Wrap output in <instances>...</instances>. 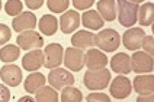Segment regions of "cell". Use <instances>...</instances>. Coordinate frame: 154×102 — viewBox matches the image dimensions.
<instances>
[{"mask_svg":"<svg viewBox=\"0 0 154 102\" xmlns=\"http://www.w3.org/2000/svg\"><path fill=\"white\" fill-rule=\"evenodd\" d=\"M111 79V73L104 68L100 70H87L85 72L83 82L89 91L103 90L108 87Z\"/></svg>","mask_w":154,"mask_h":102,"instance_id":"obj_1","label":"cell"},{"mask_svg":"<svg viewBox=\"0 0 154 102\" xmlns=\"http://www.w3.org/2000/svg\"><path fill=\"white\" fill-rule=\"evenodd\" d=\"M95 45L106 52H113L120 45V35L112 28H105L95 35Z\"/></svg>","mask_w":154,"mask_h":102,"instance_id":"obj_2","label":"cell"},{"mask_svg":"<svg viewBox=\"0 0 154 102\" xmlns=\"http://www.w3.org/2000/svg\"><path fill=\"white\" fill-rule=\"evenodd\" d=\"M117 3L119 9L118 19L121 26L126 28L134 26L137 22V14L140 8L139 4L126 0H119Z\"/></svg>","mask_w":154,"mask_h":102,"instance_id":"obj_3","label":"cell"},{"mask_svg":"<svg viewBox=\"0 0 154 102\" xmlns=\"http://www.w3.org/2000/svg\"><path fill=\"white\" fill-rule=\"evenodd\" d=\"M49 84L56 88L61 90L63 87L71 86L75 83V78L72 74L64 68H56L48 74Z\"/></svg>","mask_w":154,"mask_h":102,"instance_id":"obj_4","label":"cell"},{"mask_svg":"<svg viewBox=\"0 0 154 102\" xmlns=\"http://www.w3.org/2000/svg\"><path fill=\"white\" fill-rule=\"evenodd\" d=\"M16 42L24 51L40 49L44 45V40L42 35L33 30H29L21 33L16 38Z\"/></svg>","mask_w":154,"mask_h":102,"instance_id":"obj_5","label":"cell"},{"mask_svg":"<svg viewBox=\"0 0 154 102\" xmlns=\"http://www.w3.org/2000/svg\"><path fill=\"white\" fill-rule=\"evenodd\" d=\"M64 64L69 69L79 72L85 66L84 52L79 49L69 47L66 49Z\"/></svg>","mask_w":154,"mask_h":102,"instance_id":"obj_6","label":"cell"},{"mask_svg":"<svg viewBox=\"0 0 154 102\" xmlns=\"http://www.w3.org/2000/svg\"><path fill=\"white\" fill-rule=\"evenodd\" d=\"M131 67L135 73L152 72L153 71V58L144 52H137L133 54Z\"/></svg>","mask_w":154,"mask_h":102,"instance_id":"obj_7","label":"cell"},{"mask_svg":"<svg viewBox=\"0 0 154 102\" xmlns=\"http://www.w3.org/2000/svg\"><path fill=\"white\" fill-rule=\"evenodd\" d=\"M145 35V31L140 27L129 28L123 35V46L129 51L140 49Z\"/></svg>","mask_w":154,"mask_h":102,"instance_id":"obj_8","label":"cell"},{"mask_svg":"<svg viewBox=\"0 0 154 102\" xmlns=\"http://www.w3.org/2000/svg\"><path fill=\"white\" fill-rule=\"evenodd\" d=\"M109 92L114 98L119 100L126 98L132 92L130 80L123 75L116 77L111 83Z\"/></svg>","mask_w":154,"mask_h":102,"instance_id":"obj_9","label":"cell"},{"mask_svg":"<svg viewBox=\"0 0 154 102\" xmlns=\"http://www.w3.org/2000/svg\"><path fill=\"white\" fill-rule=\"evenodd\" d=\"M45 63L46 68H54L62 64L63 62V48L60 44L51 43L45 48Z\"/></svg>","mask_w":154,"mask_h":102,"instance_id":"obj_10","label":"cell"},{"mask_svg":"<svg viewBox=\"0 0 154 102\" xmlns=\"http://www.w3.org/2000/svg\"><path fill=\"white\" fill-rule=\"evenodd\" d=\"M0 78L4 83L10 87L20 85L23 80V73L16 64H5L0 70Z\"/></svg>","mask_w":154,"mask_h":102,"instance_id":"obj_11","label":"cell"},{"mask_svg":"<svg viewBox=\"0 0 154 102\" xmlns=\"http://www.w3.org/2000/svg\"><path fill=\"white\" fill-rule=\"evenodd\" d=\"M45 63V56L41 49L31 51L25 55L22 59V65L27 71L38 70Z\"/></svg>","mask_w":154,"mask_h":102,"instance_id":"obj_12","label":"cell"},{"mask_svg":"<svg viewBox=\"0 0 154 102\" xmlns=\"http://www.w3.org/2000/svg\"><path fill=\"white\" fill-rule=\"evenodd\" d=\"M108 64V58L105 53L96 49H89L85 55V64L89 70L103 69Z\"/></svg>","mask_w":154,"mask_h":102,"instance_id":"obj_13","label":"cell"},{"mask_svg":"<svg viewBox=\"0 0 154 102\" xmlns=\"http://www.w3.org/2000/svg\"><path fill=\"white\" fill-rule=\"evenodd\" d=\"M37 19L31 12H23L12 20V28L16 32H21L26 29H33L36 26Z\"/></svg>","mask_w":154,"mask_h":102,"instance_id":"obj_14","label":"cell"},{"mask_svg":"<svg viewBox=\"0 0 154 102\" xmlns=\"http://www.w3.org/2000/svg\"><path fill=\"white\" fill-rule=\"evenodd\" d=\"M60 28L64 34H71L79 27L80 16L79 12L73 9L68 10L60 16Z\"/></svg>","mask_w":154,"mask_h":102,"instance_id":"obj_15","label":"cell"},{"mask_svg":"<svg viewBox=\"0 0 154 102\" xmlns=\"http://www.w3.org/2000/svg\"><path fill=\"white\" fill-rule=\"evenodd\" d=\"M110 67L112 71L117 74H130L132 71L131 58L126 53L116 54L111 58Z\"/></svg>","mask_w":154,"mask_h":102,"instance_id":"obj_16","label":"cell"},{"mask_svg":"<svg viewBox=\"0 0 154 102\" xmlns=\"http://www.w3.org/2000/svg\"><path fill=\"white\" fill-rule=\"evenodd\" d=\"M133 88L136 93L141 96H147L154 92V76L137 75L133 79Z\"/></svg>","mask_w":154,"mask_h":102,"instance_id":"obj_17","label":"cell"},{"mask_svg":"<svg viewBox=\"0 0 154 102\" xmlns=\"http://www.w3.org/2000/svg\"><path fill=\"white\" fill-rule=\"evenodd\" d=\"M96 34L86 30H79L75 32L71 38L72 46L82 49H86L95 45Z\"/></svg>","mask_w":154,"mask_h":102,"instance_id":"obj_18","label":"cell"},{"mask_svg":"<svg viewBox=\"0 0 154 102\" xmlns=\"http://www.w3.org/2000/svg\"><path fill=\"white\" fill-rule=\"evenodd\" d=\"M82 25L85 28L97 31L104 26V22L96 10H89L84 12L82 15Z\"/></svg>","mask_w":154,"mask_h":102,"instance_id":"obj_19","label":"cell"},{"mask_svg":"<svg viewBox=\"0 0 154 102\" xmlns=\"http://www.w3.org/2000/svg\"><path fill=\"white\" fill-rule=\"evenodd\" d=\"M46 84V78L40 72H34L29 74L24 81V88L26 92L33 94L39 88Z\"/></svg>","mask_w":154,"mask_h":102,"instance_id":"obj_20","label":"cell"},{"mask_svg":"<svg viewBox=\"0 0 154 102\" xmlns=\"http://www.w3.org/2000/svg\"><path fill=\"white\" fill-rule=\"evenodd\" d=\"M96 7L106 21H114L116 18V2L114 0H100L96 4Z\"/></svg>","mask_w":154,"mask_h":102,"instance_id":"obj_21","label":"cell"},{"mask_svg":"<svg viewBox=\"0 0 154 102\" xmlns=\"http://www.w3.org/2000/svg\"><path fill=\"white\" fill-rule=\"evenodd\" d=\"M38 28L43 35L52 36L58 30V20L53 15H44L38 22Z\"/></svg>","mask_w":154,"mask_h":102,"instance_id":"obj_22","label":"cell"},{"mask_svg":"<svg viewBox=\"0 0 154 102\" xmlns=\"http://www.w3.org/2000/svg\"><path fill=\"white\" fill-rule=\"evenodd\" d=\"M154 21V4L147 2L140 8L139 22L140 26H149Z\"/></svg>","mask_w":154,"mask_h":102,"instance_id":"obj_23","label":"cell"},{"mask_svg":"<svg viewBox=\"0 0 154 102\" xmlns=\"http://www.w3.org/2000/svg\"><path fill=\"white\" fill-rule=\"evenodd\" d=\"M20 56L19 47L9 44L0 49V60L2 62H13L19 58Z\"/></svg>","mask_w":154,"mask_h":102,"instance_id":"obj_24","label":"cell"},{"mask_svg":"<svg viewBox=\"0 0 154 102\" xmlns=\"http://www.w3.org/2000/svg\"><path fill=\"white\" fill-rule=\"evenodd\" d=\"M35 99L37 102H58L59 94L53 88L46 85L38 89L36 92Z\"/></svg>","mask_w":154,"mask_h":102,"instance_id":"obj_25","label":"cell"},{"mask_svg":"<svg viewBox=\"0 0 154 102\" xmlns=\"http://www.w3.org/2000/svg\"><path fill=\"white\" fill-rule=\"evenodd\" d=\"M82 98L83 96L81 91L75 87H66L62 91V102H82Z\"/></svg>","mask_w":154,"mask_h":102,"instance_id":"obj_26","label":"cell"},{"mask_svg":"<svg viewBox=\"0 0 154 102\" xmlns=\"http://www.w3.org/2000/svg\"><path fill=\"white\" fill-rule=\"evenodd\" d=\"M23 5L19 0H9L5 2V11L9 16H16L22 12Z\"/></svg>","mask_w":154,"mask_h":102,"instance_id":"obj_27","label":"cell"},{"mask_svg":"<svg viewBox=\"0 0 154 102\" xmlns=\"http://www.w3.org/2000/svg\"><path fill=\"white\" fill-rule=\"evenodd\" d=\"M46 3H47L48 9L54 13H61L66 10L69 6V0H61V1L49 0Z\"/></svg>","mask_w":154,"mask_h":102,"instance_id":"obj_28","label":"cell"},{"mask_svg":"<svg viewBox=\"0 0 154 102\" xmlns=\"http://www.w3.org/2000/svg\"><path fill=\"white\" fill-rule=\"evenodd\" d=\"M87 102H111L110 98L105 93H90L86 96Z\"/></svg>","mask_w":154,"mask_h":102,"instance_id":"obj_29","label":"cell"},{"mask_svg":"<svg viewBox=\"0 0 154 102\" xmlns=\"http://www.w3.org/2000/svg\"><path fill=\"white\" fill-rule=\"evenodd\" d=\"M12 37V32L9 27L5 24H0V45L9 42Z\"/></svg>","mask_w":154,"mask_h":102,"instance_id":"obj_30","label":"cell"},{"mask_svg":"<svg viewBox=\"0 0 154 102\" xmlns=\"http://www.w3.org/2000/svg\"><path fill=\"white\" fill-rule=\"evenodd\" d=\"M153 37L152 35H148V36L144 37L143 40L142 47L143 49L148 52L149 56H154V45H153Z\"/></svg>","mask_w":154,"mask_h":102,"instance_id":"obj_31","label":"cell"},{"mask_svg":"<svg viewBox=\"0 0 154 102\" xmlns=\"http://www.w3.org/2000/svg\"><path fill=\"white\" fill-rule=\"evenodd\" d=\"M94 0H73L72 5L78 10H85L93 6Z\"/></svg>","mask_w":154,"mask_h":102,"instance_id":"obj_32","label":"cell"},{"mask_svg":"<svg viewBox=\"0 0 154 102\" xmlns=\"http://www.w3.org/2000/svg\"><path fill=\"white\" fill-rule=\"evenodd\" d=\"M10 99V91L6 86L0 84V102H9Z\"/></svg>","mask_w":154,"mask_h":102,"instance_id":"obj_33","label":"cell"},{"mask_svg":"<svg viewBox=\"0 0 154 102\" xmlns=\"http://www.w3.org/2000/svg\"><path fill=\"white\" fill-rule=\"evenodd\" d=\"M25 2H26V6L29 9H32V10H36V9L42 7V5L44 3V1L43 0H35V1H32V0H31V1H29V0H26Z\"/></svg>","mask_w":154,"mask_h":102,"instance_id":"obj_34","label":"cell"},{"mask_svg":"<svg viewBox=\"0 0 154 102\" xmlns=\"http://www.w3.org/2000/svg\"><path fill=\"white\" fill-rule=\"evenodd\" d=\"M137 102H154V94H152L147 96H138L137 98Z\"/></svg>","mask_w":154,"mask_h":102,"instance_id":"obj_35","label":"cell"},{"mask_svg":"<svg viewBox=\"0 0 154 102\" xmlns=\"http://www.w3.org/2000/svg\"><path fill=\"white\" fill-rule=\"evenodd\" d=\"M17 102H35V100L31 96H27L26 95V96L21 98Z\"/></svg>","mask_w":154,"mask_h":102,"instance_id":"obj_36","label":"cell"},{"mask_svg":"<svg viewBox=\"0 0 154 102\" xmlns=\"http://www.w3.org/2000/svg\"><path fill=\"white\" fill-rule=\"evenodd\" d=\"M2 9V1H0V11Z\"/></svg>","mask_w":154,"mask_h":102,"instance_id":"obj_37","label":"cell"}]
</instances>
